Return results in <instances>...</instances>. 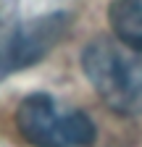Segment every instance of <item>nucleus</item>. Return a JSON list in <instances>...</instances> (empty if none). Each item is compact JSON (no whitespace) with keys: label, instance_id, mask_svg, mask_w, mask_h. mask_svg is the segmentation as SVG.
Instances as JSON below:
<instances>
[{"label":"nucleus","instance_id":"nucleus-4","mask_svg":"<svg viewBox=\"0 0 142 147\" xmlns=\"http://www.w3.org/2000/svg\"><path fill=\"white\" fill-rule=\"evenodd\" d=\"M108 18L118 40L142 50V0H113Z\"/></svg>","mask_w":142,"mask_h":147},{"label":"nucleus","instance_id":"nucleus-2","mask_svg":"<svg viewBox=\"0 0 142 147\" xmlns=\"http://www.w3.org/2000/svg\"><path fill=\"white\" fill-rule=\"evenodd\" d=\"M16 126L32 147H82L95 139V123L76 108L34 92L16 108Z\"/></svg>","mask_w":142,"mask_h":147},{"label":"nucleus","instance_id":"nucleus-1","mask_svg":"<svg viewBox=\"0 0 142 147\" xmlns=\"http://www.w3.org/2000/svg\"><path fill=\"white\" fill-rule=\"evenodd\" d=\"M82 68L97 97L116 113L142 116V50L124 42L100 37L82 53Z\"/></svg>","mask_w":142,"mask_h":147},{"label":"nucleus","instance_id":"nucleus-3","mask_svg":"<svg viewBox=\"0 0 142 147\" xmlns=\"http://www.w3.org/2000/svg\"><path fill=\"white\" fill-rule=\"evenodd\" d=\"M63 13H47L42 18L19 21L13 5L5 8L0 3V79L45 58L47 50L63 37Z\"/></svg>","mask_w":142,"mask_h":147}]
</instances>
